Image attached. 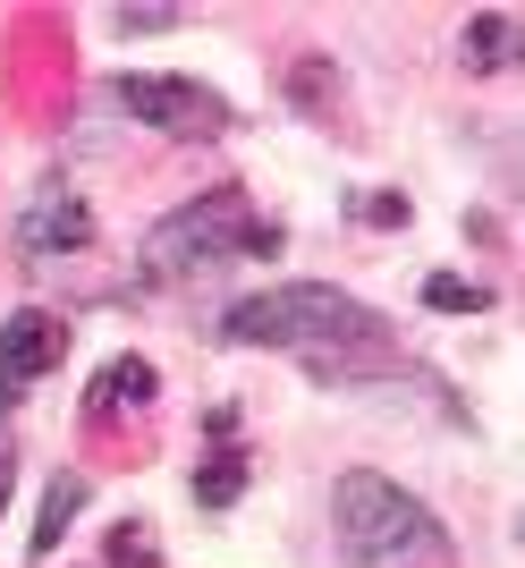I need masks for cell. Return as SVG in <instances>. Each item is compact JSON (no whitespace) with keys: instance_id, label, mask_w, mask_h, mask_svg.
I'll return each mask as SVG.
<instances>
[{"instance_id":"6da1fadb","label":"cell","mask_w":525,"mask_h":568,"mask_svg":"<svg viewBox=\"0 0 525 568\" xmlns=\"http://www.w3.org/2000/svg\"><path fill=\"white\" fill-rule=\"evenodd\" d=\"M220 332L238 348H382L390 323L339 288L306 281V288H262V297H238Z\"/></svg>"},{"instance_id":"7a4b0ae2","label":"cell","mask_w":525,"mask_h":568,"mask_svg":"<svg viewBox=\"0 0 525 568\" xmlns=\"http://www.w3.org/2000/svg\"><path fill=\"white\" fill-rule=\"evenodd\" d=\"M339 544L357 551V568H390V560H432V551H441V526H432V509L406 500L390 475L357 467V475H339Z\"/></svg>"},{"instance_id":"3957f363","label":"cell","mask_w":525,"mask_h":568,"mask_svg":"<svg viewBox=\"0 0 525 568\" xmlns=\"http://www.w3.org/2000/svg\"><path fill=\"white\" fill-rule=\"evenodd\" d=\"M220 255H280V221H255L246 213V195H195V204H178V213L153 230V246H144V263L153 272H204V263Z\"/></svg>"},{"instance_id":"277c9868","label":"cell","mask_w":525,"mask_h":568,"mask_svg":"<svg viewBox=\"0 0 525 568\" xmlns=\"http://www.w3.org/2000/svg\"><path fill=\"white\" fill-rule=\"evenodd\" d=\"M60 356H69V323H60V314H43V306L9 314V323H0V407H18Z\"/></svg>"},{"instance_id":"5b68a950","label":"cell","mask_w":525,"mask_h":568,"mask_svg":"<svg viewBox=\"0 0 525 568\" xmlns=\"http://www.w3.org/2000/svg\"><path fill=\"white\" fill-rule=\"evenodd\" d=\"M120 102L136 119H153V128H169V136H204V128H220V94H204L195 77H120Z\"/></svg>"},{"instance_id":"8992f818","label":"cell","mask_w":525,"mask_h":568,"mask_svg":"<svg viewBox=\"0 0 525 568\" xmlns=\"http://www.w3.org/2000/svg\"><path fill=\"white\" fill-rule=\"evenodd\" d=\"M25 255H60V246H85V204H76L60 179H43L34 187V204H25Z\"/></svg>"},{"instance_id":"52a82bcc","label":"cell","mask_w":525,"mask_h":568,"mask_svg":"<svg viewBox=\"0 0 525 568\" xmlns=\"http://www.w3.org/2000/svg\"><path fill=\"white\" fill-rule=\"evenodd\" d=\"M85 493H94L85 475H69V467L51 475V493H43V518H34V551H43V560H51V551H60V535H69V526H76V509H85Z\"/></svg>"},{"instance_id":"ba28073f","label":"cell","mask_w":525,"mask_h":568,"mask_svg":"<svg viewBox=\"0 0 525 568\" xmlns=\"http://www.w3.org/2000/svg\"><path fill=\"white\" fill-rule=\"evenodd\" d=\"M153 399V365H136V356H120V365H111V374L94 382V390H85V416H111V407H144Z\"/></svg>"},{"instance_id":"9c48e42d","label":"cell","mask_w":525,"mask_h":568,"mask_svg":"<svg viewBox=\"0 0 525 568\" xmlns=\"http://www.w3.org/2000/svg\"><path fill=\"white\" fill-rule=\"evenodd\" d=\"M238 493H246V450L238 442H213V458L195 467V500H204V509H229Z\"/></svg>"},{"instance_id":"30bf717a","label":"cell","mask_w":525,"mask_h":568,"mask_svg":"<svg viewBox=\"0 0 525 568\" xmlns=\"http://www.w3.org/2000/svg\"><path fill=\"white\" fill-rule=\"evenodd\" d=\"M508 51H517V9H483V18L466 26V60H475V69H501Z\"/></svg>"},{"instance_id":"8fae6325","label":"cell","mask_w":525,"mask_h":568,"mask_svg":"<svg viewBox=\"0 0 525 568\" xmlns=\"http://www.w3.org/2000/svg\"><path fill=\"white\" fill-rule=\"evenodd\" d=\"M424 306L432 314H483V306H492V288H475L466 272H432V281H424Z\"/></svg>"},{"instance_id":"7c38bea8","label":"cell","mask_w":525,"mask_h":568,"mask_svg":"<svg viewBox=\"0 0 525 568\" xmlns=\"http://www.w3.org/2000/svg\"><path fill=\"white\" fill-rule=\"evenodd\" d=\"M102 551H111V568H162V544H153V526H136V518L111 526V544H102Z\"/></svg>"},{"instance_id":"4fadbf2b","label":"cell","mask_w":525,"mask_h":568,"mask_svg":"<svg viewBox=\"0 0 525 568\" xmlns=\"http://www.w3.org/2000/svg\"><path fill=\"white\" fill-rule=\"evenodd\" d=\"M178 18H187L178 0H136V9H120V26H127V34H169Z\"/></svg>"},{"instance_id":"5bb4252c","label":"cell","mask_w":525,"mask_h":568,"mask_svg":"<svg viewBox=\"0 0 525 568\" xmlns=\"http://www.w3.org/2000/svg\"><path fill=\"white\" fill-rule=\"evenodd\" d=\"M9 475H18V450H9V433H0V509H9Z\"/></svg>"}]
</instances>
